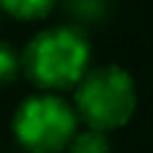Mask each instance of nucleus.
<instances>
[{
	"mask_svg": "<svg viewBox=\"0 0 153 153\" xmlns=\"http://www.w3.org/2000/svg\"><path fill=\"white\" fill-rule=\"evenodd\" d=\"M91 43L76 26H53L29 41L22 69L41 88H72L86 74Z\"/></svg>",
	"mask_w": 153,
	"mask_h": 153,
	"instance_id": "nucleus-1",
	"label": "nucleus"
},
{
	"mask_svg": "<svg viewBox=\"0 0 153 153\" xmlns=\"http://www.w3.org/2000/svg\"><path fill=\"white\" fill-rule=\"evenodd\" d=\"M76 112L98 131H112L129 122L136 108V86L127 69L103 65L81 76L74 93Z\"/></svg>",
	"mask_w": 153,
	"mask_h": 153,
	"instance_id": "nucleus-2",
	"label": "nucleus"
},
{
	"mask_svg": "<svg viewBox=\"0 0 153 153\" xmlns=\"http://www.w3.org/2000/svg\"><path fill=\"white\" fill-rule=\"evenodd\" d=\"M12 131L29 153H60L76 134V112L60 96H29L14 112Z\"/></svg>",
	"mask_w": 153,
	"mask_h": 153,
	"instance_id": "nucleus-3",
	"label": "nucleus"
},
{
	"mask_svg": "<svg viewBox=\"0 0 153 153\" xmlns=\"http://www.w3.org/2000/svg\"><path fill=\"white\" fill-rule=\"evenodd\" d=\"M55 0H0V7L17 19H41L53 10Z\"/></svg>",
	"mask_w": 153,
	"mask_h": 153,
	"instance_id": "nucleus-4",
	"label": "nucleus"
},
{
	"mask_svg": "<svg viewBox=\"0 0 153 153\" xmlns=\"http://www.w3.org/2000/svg\"><path fill=\"white\" fill-rule=\"evenodd\" d=\"M69 153H110V141L105 136V131L98 129H86V131H76L67 146Z\"/></svg>",
	"mask_w": 153,
	"mask_h": 153,
	"instance_id": "nucleus-5",
	"label": "nucleus"
},
{
	"mask_svg": "<svg viewBox=\"0 0 153 153\" xmlns=\"http://www.w3.org/2000/svg\"><path fill=\"white\" fill-rule=\"evenodd\" d=\"M19 67H22L19 55H17L7 43H0V86H2V84L14 81V76H17Z\"/></svg>",
	"mask_w": 153,
	"mask_h": 153,
	"instance_id": "nucleus-6",
	"label": "nucleus"
}]
</instances>
